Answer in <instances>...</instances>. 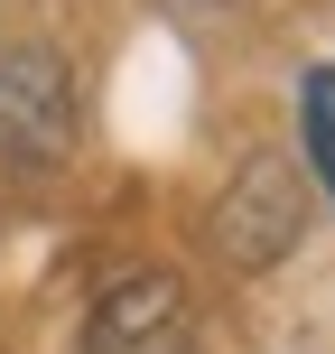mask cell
Returning a JSON list of instances; mask_svg holds the SVG:
<instances>
[{
	"label": "cell",
	"mask_w": 335,
	"mask_h": 354,
	"mask_svg": "<svg viewBox=\"0 0 335 354\" xmlns=\"http://www.w3.org/2000/svg\"><path fill=\"white\" fill-rule=\"evenodd\" d=\"M298 131H307V168H317L326 196H335V66H307V84H298Z\"/></svg>",
	"instance_id": "cell-4"
},
{
	"label": "cell",
	"mask_w": 335,
	"mask_h": 354,
	"mask_svg": "<svg viewBox=\"0 0 335 354\" xmlns=\"http://www.w3.org/2000/svg\"><path fill=\"white\" fill-rule=\"evenodd\" d=\"M75 354H195V308L177 270H131L93 299Z\"/></svg>",
	"instance_id": "cell-3"
},
{
	"label": "cell",
	"mask_w": 335,
	"mask_h": 354,
	"mask_svg": "<svg viewBox=\"0 0 335 354\" xmlns=\"http://www.w3.org/2000/svg\"><path fill=\"white\" fill-rule=\"evenodd\" d=\"M214 252H224V270H270V261H289L298 252V233H307V187H298V168L280 159V149H261V159H242L233 168V187L214 196Z\"/></svg>",
	"instance_id": "cell-1"
},
{
	"label": "cell",
	"mask_w": 335,
	"mask_h": 354,
	"mask_svg": "<svg viewBox=\"0 0 335 354\" xmlns=\"http://www.w3.org/2000/svg\"><path fill=\"white\" fill-rule=\"evenodd\" d=\"M168 19H186V28H224V19H242L251 0H159Z\"/></svg>",
	"instance_id": "cell-5"
},
{
	"label": "cell",
	"mask_w": 335,
	"mask_h": 354,
	"mask_svg": "<svg viewBox=\"0 0 335 354\" xmlns=\"http://www.w3.org/2000/svg\"><path fill=\"white\" fill-rule=\"evenodd\" d=\"M75 149V66L56 47H0V159L47 168Z\"/></svg>",
	"instance_id": "cell-2"
}]
</instances>
